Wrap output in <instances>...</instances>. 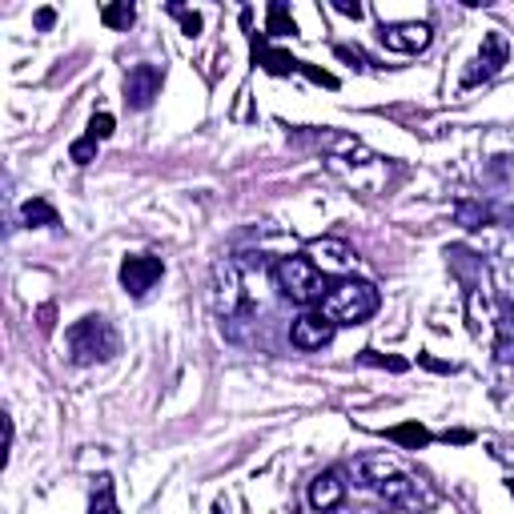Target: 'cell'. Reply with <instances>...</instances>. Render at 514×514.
I'll return each instance as SVG.
<instances>
[{"mask_svg":"<svg viewBox=\"0 0 514 514\" xmlns=\"http://www.w3.org/2000/svg\"><path fill=\"white\" fill-rule=\"evenodd\" d=\"M65 342H69L73 366H97V362H113L121 354V334L105 314H85L81 322H73Z\"/></svg>","mask_w":514,"mask_h":514,"instance_id":"obj_1","label":"cell"},{"mask_svg":"<svg viewBox=\"0 0 514 514\" xmlns=\"http://www.w3.org/2000/svg\"><path fill=\"white\" fill-rule=\"evenodd\" d=\"M378 306H382V294L362 278H338L322 298V314L334 326H362L378 314Z\"/></svg>","mask_w":514,"mask_h":514,"instance_id":"obj_2","label":"cell"},{"mask_svg":"<svg viewBox=\"0 0 514 514\" xmlns=\"http://www.w3.org/2000/svg\"><path fill=\"white\" fill-rule=\"evenodd\" d=\"M274 282L282 290V298L298 302V306H314L330 294V282L326 274L314 266L310 253H294V257H282V262L274 266Z\"/></svg>","mask_w":514,"mask_h":514,"instance_id":"obj_3","label":"cell"},{"mask_svg":"<svg viewBox=\"0 0 514 514\" xmlns=\"http://www.w3.org/2000/svg\"><path fill=\"white\" fill-rule=\"evenodd\" d=\"M506 61H510L506 37H502V33H486V37H482V53H478V57L470 61V69L462 73V89H474V85H482V81H494Z\"/></svg>","mask_w":514,"mask_h":514,"instance_id":"obj_4","label":"cell"},{"mask_svg":"<svg viewBox=\"0 0 514 514\" xmlns=\"http://www.w3.org/2000/svg\"><path fill=\"white\" fill-rule=\"evenodd\" d=\"M161 278H165V262L153 253H129L121 262V286L129 298H145Z\"/></svg>","mask_w":514,"mask_h":514,"instance_id":"obj_5","label":"cell"},{"mask_svg":"<svg viewBox=\"0 0 514 514\" xmlns=\"http://www.w3.org/2000/svg\"><path fill=\"white\" fill-rule=\"evenodd\" d=\"M161 85H165V69L161 65H149V61H141V65H133L129 73H125V105L129 109H149L157 97H161Z\"/></svg>","mask_w":514,"mask_h":514,"instance_id":"obj_6","label":"cell"},{"mask_svg":"<svg viewBox=\"0 0 514 514\" xmlns=\"http://www.w3.org/2000/svg\"><path fill=\"white\" fill-rule=\"evenodd\" d=\"M378 41H382L386 53L414 57V53H422V49L434 41V33H430V25H422V21H402V25H382V29H378Z\"/></svg>","mask_w":514,"mask_h":514,"instance_id":"obj_7","label":"cell"},{"mask_svg":"<svg viewBox=\"0 0 514 514\" xmlns=\"http://www.w3.org/2000/svg\"><path fill=\"white\" fill-rule=\"evenodd\" d=\"M241 25H245V21H241ZM245 33H249V53H253V65H257V69H266L270 77H294V73L302 77V61H298V57H290L286 49H274L262 33H253L249 25H245Z\"/></svg>","mask_w":514,"mask_h":514,"instance_id":"obj_8","label":"cell"},{"mask_svg":"<svg viewBox=\"0 0 514 514\" xmlns=\"http://www.w3.org/2000/svg\"><path fill=\"white\" fill-rule=\"evenodd\" d=\"M213 298H217V314L233 318L245 310V290H241V266L237 262H221L213 270Z\"/></svg>","mask_w":514,"mask_h":514,"instance_id":"obj_9","label":"cell"},{"mask_svg":"<svg viewBox=\"0 0 514 514\" xmlns=\"http://www.w3.org/2000/svg\"><path fill=\"white\" fill-rule=\"evenodd\" d=\"M334 322L326 318V314H314V310H306L298 322H294V330H290V342L298 346V350H322V346H330L334 342Z\"/></svg>","mask_w":514,"mask_h":514,"instance_id":"obj_10","label":"cell"},{"mask_svg":"<svg viewBox=\"0 0 514 514\" xmlns=\"http://www.w3.org/2000/svg\"><path fill=\"white\" fill-rule=\"evenodd\" d=\"M310 257H314V266H318L322 274H346V270L354 266V249H350L346 241H338V237L314 241V245H310Z\"/></svg>","mask_w":514,"mask_h":514,"instance_id":"obj_11","label":"cell"},{"mask_svg":"<svg viewBox=\"0 0 514 514\" xmlns=\"http://www.w3.org/2000/svg\"><path fill=\"white\" fill-rule=\"evenodd\" d=\"M342 498H346V478H342V470H322V474H314V482H310V506H314V510H334Z\"/></svg>","mask_w":514,"mask_h":514,"instance_id":"obj_12","label":"cell"},{"mask_svg":"<svg viewBox=\"0 0 514 514\" xmlns=\"http://www.w3.org/2000/svg\"><path fill=\"white\" fill-rule=\"evenodd\" d=\"M386 438H390V442H398L402 450H426V446L434 442V434H430V430H426V426H422L418 418H410V422H398V426H390V430H386Z\"/></svg>","mask_w":514,"mask_h":514,"instance_id":"obj_13","label":"cell"},{"mask_svg":"<svg viewBox=\"0 0 514 514\" xmlns=\"http://www.w3.org/2000/svg\"><path fill=\"white\" fill-rule=\"evenodd\" d=\"M21 221H25L29 229H33V225H37V229H57V225H61V213H57L45 197H29V201L21 205Z\"/></svg>","mask_w":514,"mask_h":514,"instance_id":"obj_14","label":"cell"},{"mask_svg":"<svg viewBox=\"0 0 514 514\" xmlns=\"http://www.w3.org/2000/svg\"><path fill=\"white\" fill-rule=\"evenodd\" d=\"M374 490H378L386 502H394V506L414 502V478H406V474H390V478H382Z\"/></svg>","mask_w":514,"mask_h":514,"instance_id":"obj_15","label":"cell"},{"mask_svg":"<svg viewBox=\"0 0 514 514\" xmlns=\"http://www.w3.org/2000/svg\"><path fill=\"white\" fill-rule=\"evenodd\" d=\"M266 37H298V25L290 17V9L282 5V0H274V5L266 9Z\"/></svg>","mask_w":514,"mask_h":514,"instance_id":"obj_16","label":"cell"},{"mask_svg":"<svg viewBox=\"0 0 514 514\" xmlns=\"http://www.w3.org/2000/svg\"><path fill=\"white\" fill-rule=\"evenodd\" d=\"M89 514H117V490H113V478L109 474L97 478L93 498H89Z\"/></svg>","mask_w":514,"mask_h":514,"instance_id":"obj_17","label":"cell"},{"mask_svg":"<svg viewBox=\"0 0 514 514\" xmlns=\"http://www.w3.org/2000/svg\"><path fill=\"white\" fill-rule=\"evenodd\" d=\"M454 217H458V225H466V229H482V225L494 221V213H490L482 201H458V205H454Z\"/></svg>","mask_w":514,"mask_h":514,"instance_id":"obj_18","label":"cell"},{"mask_svg":"<svg viewBox=\"0 0 514 514\" xmlns=\"http://www.w3.org/2000/svg\"><path fill=\"white\" fill-rule=\"evenodd\" d=\"M101 21H105V29L125 33V29L137 21V9L129 5V0H117V5H105V9H101Z\"/></svg>","mask_w":514,"mask_h":514,"instance_id":"obj_19","label":"cell"},{"mask_svg":"<svg viewBox=\"0 0 514 514\" xmlns=\"http://www.w3.org/2000/svg\"><path fill=\"white\" fill-rule=\"evenodd\" d=\"M358 362H362V366H378V370H390V374H406V370H410V362H406V358H394V354H378V350H362V354H358Z\"/></svg>","mask_w":514,"mask_h":514,"instance_id":"obj_20","label":"cell"},{"mask_svg":"<svg viewBox=\"0 0 514 514\" xmlns=\"http://www.w3.org/2000/svg\"><path fill=\"white\" fill-rule=\"evenodd\" d=\"M97 145H101V141L89 137V133L77 137V141L69 145V161H73V165H93V161H97Z\"/></svg>","mask_w":514,"mask_h":514,"instance_id":"obj_21","label":"cell"},{"mask_svg":"<svg viewBox=\"0 0 514 514\" xmlns=\"http://www.w3.org/2000/svg\"><path fill=\"white\" fill-rule=\"evenodd\" d=\"M169 13L181 21V33H185V37H201V13L185 9V5H169Z\"/></svg>","mask_w":514,"mask_h":514,"instance_id":"obj_22","label":"cell"},{"mask_svg":"<svg viewBox=\"0 0 514 514\" xmlns=\"http://www.w3.org/2000/svg\"><path fill=\"white\" fill-rule=\"evenodd\" d=\"M334 53H338V61H346V65H354L358 73H370V69H374V61H370V57H366V53H362L358 45H338Z\"/></svg>","mask_w":514,"mask_h":514,"instance_id":"obj_23","label":"cell"},{"mask_svg":"<svg viewBox=\"0 0 514 514\" xmlns=\"http://www.w3.org/2000/svg\"><path fill=\"white\" fill-rule=\"evenodd\" d=\"M113 129H117L113 113H93V121H89V137H97V141H109V137H113Z\"/></svg>","mask_w":514,"mask_h":514,"instance_id":"obj_24","label":"cell"},{"mask_svg":"<svg viewBox=\"0 0 514 514\" xmlns=\"http://www.w3.org/2000/svg\"><path fill=\"white\" fill-rule=\"evenodd\" d=\"M418 366H426V370H434V374H454V370H458L454 362H438V358H430V354H418Z\"/></svg>","mask_w":514,"mask_h":514,"instance_id":"obj_25","label":"cell"},{"mask_svg":"<svg viewBox=\"0 0 514 514\" xmlns=\"http://www.w3.org/2000/svg\"><path fill=\"white\" fill-rule=\"evenodd\" d=\"M334 9H338L342 17H354V21H362V13H366V9L358 5V0H334Z\"/></svg>","mask_w":514,"mask_h":514,"instance_id":"obj_26","label":"cell"},{"mask_svg":"<svg viewBox=\"0 0 514 514\" xmlns=\"http://www.w3.org/2000/svg\"><path fill=\"white\" fill-rule=\"evenodd\" d=\"M33 25H37L41 33H49V29L57 25V13H53V9H37V17H33Z\"/></svg>","mask_w":514,"mask_h":514,"instance_id":"obj_27","label":"cell"},{"mask_svg":"<svg viewBox=\"0 0 514 514\" xmlns=\"http://www.w3.org/2000/svg\"><path fill=\"white\" fill-rule=\"evenodd\" d=\"M442 442H470V430H446Z\"/></svg>","mask_w":514,"mask_h":514,"instance_id":"obj_28","label":"cell"},{"mask_svg":"<svg viewBox=\"0 0 514 514\" xmlns=\"http://www.w3.org/2000/svg\"><path fill=\"white\" fill-rule=\"evenodd\" d=\"M213 514H225V506H213Z\"/></svg>","mask_w":514,"mask_h":514,"instance_id":"obj_29","label":"cell"}]
</instances>
